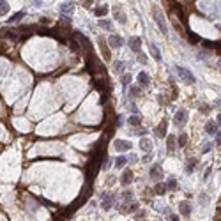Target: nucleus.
Wrapping results in <instances>:
<instances>
[{"label":"nucleus","mask_w":221,"mask_h":221,"mask_svg":"<svg viewBox=\"0 0 221 221\" xmlns=\"http://www.w3.org/2000/svg\"><path fill=\"white\" fill-rule=\"evenodd\" d=\"M152 14H154V21H156L157 27H159L161 34H168V27H166V21H165V16H163V13H161V9L154 5V7H152Z\"/></svg>","instance_id":"nucleus-1"},{"label":"nucleus","mask_w":221,"mask_h":221,"mask_svg":"<svg viewBox=\"0 0 221 221\" xmlns=\"http://www.w3.org/2000/svg\"><path fill=\"white\" fill-rule=\"evenodd\" d=\"M175 69H177V73H179V76H181V80H184L186 83H191V85H193V83L196 81V78L193 76V73L189 71V69H186V67H182V66H177Z\"/></svg>","instance_id":"nucleus-2"},{"label":"nucleus","mask_w":221,"mask_h":221,"mask_svg":"<svg viewBox=\"0 0 221 221\" xmlns=\"http://www.w3.org/2000/svg\"><path fill=\"white\" fill-rule=\"evenodd\" d=\"M173 122H175V126H179V128L186 126V122H187V110H179L175 113V117H173Z\"/></svg>","instance_id":"nucleus-3"},{"label":"nucleus","mask_w":221,"mask_h":221,"mask_svg":"<svg viewBox=\"0 0 221 221\" xmlns=\"http://www.w3.org/2000/svg\"><path fill=\"white\" fill-rule=\"evenodd\" d=\"M73 11H75V4H73V2H66V4L60 5V14H62V18H66V19L71 18Z\"/></svg>","instance_id":"nucleus-4"},{"label":"nucleus","mask_w":221,"mask_h":221,"mask_svg":"<svg viewBox=\"0 0 221 221\" xmlns=\"http://www.w3.org/2000/svg\"><path fill=\"white\" fill-rule=\"evenodd\" d=\"M97 43H99V50H101V53H103V57H104V60H112V55H110V50H108V46H106V39H104L103 36L97 39Z\"/></svg>","instance_id":"nucleus-5"},{"label":"nucleus","mask_w":221,"mask_h":221,"mask_svg":"<svg viewBox=\"0 0 221 221\" xmlns=\"http://www.w3.org/2000/svg\"><path fill=\"white\" fill-rule=\"evenodd\" d=\"M128 46L134 51V53H140V50H142V39L140 37H136V36H133V37H129V41H128Z\"/></svg>","instance_id":"nucleus-6"},{"label":"nucleus","mask_w":221,"mask_h":221,"mask_svg":"<svg viewBox=\"0 0 221 221\" xmlns=\"http://www.w3.org/2000/svg\"><path fill=\"white\" fill-rule=\"evenodd\" d=\"M150 179H152V181H161V179H163V168H161V165H152V168H150Z\"/></svg>","instance_id":"nucleus-7"},{"label":"nucleus","mask_w":221,"mask_h":221,"mask_svg":"<svg viewBox=\"0 0 221 221\" xmlns=\"http://www.w3.org/2000/svg\"><path fill=\"white\" fill-rule=\"evenodd\" d=\"M101 200H103V204H101V205H103V209H104V210H110V209H112V205H113V200H115V198H113V195L103 193V195H101Z\"/></svg>","instance_id":"nucleus-8"},{"label":"nucleus","mask_w":221,"mask_h":221,"mask_svg":"<svg viewBox=\"0 0 221 221\" xmlns=\"http://www.w3.org/2000/svg\"><path fill=\"white\" fill-rule=\"evenodd\" d=\"M115 149L120 150V152H126V150L131 149V142H128V140H115Z\"/></svg>","instance_id":"nucleus-9"},{"label":"nucleus","mask_w":221,"mask_h":221,"mask_svg":"<svg viewBox=\"0 0 221 221\" xmlns=\"http://www.w3.org/2000/svg\"><path fill=\"white\" fill-rule=\"evenodd\" d=\"M76 37H78V41L81 43V46L85 48V50L89 51V53H92V46H90V41H89V39H87L85 36H83V34H80L78 30H76Z\"/></svg>","instance_id":"nucleus-10"},{"label":"nucleus","mask_w":221,"mask_h":221,"mask_svg":"<svg viewBox=\"0 0 221 221\" xmlns=\"http://www.w3.org/2000/svg\"><path fill=\"white\" fill-rule=\"evenodd\" d=\"M112 11H113V16L117 18V21H119V23H122V25H124L126 21H128V19H126V14L122 13V9H120L119 5H115V7L112 9Z\"/></svg>","instance_id":"nucleus-11"},{"label":"nucleus","mask_w":221,"mask_h":221,"mask_svg":"<svg viewBox=\"0 0 221 221\" xmlns=\"http://www.w3.org/2000/svg\"><path fill=\"white\" fill-rule=\"evenodd\" d=\"M133 179H134L133 172H131V170H126V172L122 173V177H120V182H122V186H128V184L133 182Z\"/></svg>","instance_id":"nucleus-12"},{"label":"nucleus","mask_w":221,"mask_h":221,"mask_svg":"<svg viewBox=\"0 0 221 221\" xmlns=\"http://www.w3.org/2000/svg\"><path fill=\"white\" fill-rule=\"evenodd\" d=\"M205 133L207 134H218V124L214 122V120H207V124H205Z\"/></svg>","instance_id":"nucleus-13"},{"label":"nucleus","mask_w":221,"mask_h":221,"mask_svg":"<svg viewBox=\"0 0 221 221\" xmlns=\"http://www.w3.org/2000/svg\"><path fill=\"white\" fill-rule=\"evenodd\" d=\"M196 165H198V159H195V157L187 159V163L184 165V170H186V173H193V172H195V168H196Z\"/></svg>","instance_id":"nucleus-14"},{"label":"nucleus","mask_w":221,"mask_h":221,"mask_svg":"<svg viewBox=\"0 0 221 221\" xmlns=\"http://www.w3.org/2000/svg\"><path fill=\"white\" fill-rule=\"evenodd\" d=\"M175 147H177V138H175L173 134H170V136L166 138V150H168V152H173Z\"/></svg>","instance_id":"nucleus-15"},{"label":"nucleus","mask_w":221,"mask_h":221,"mask_svg":"<svg viewBox=\"0 0 221 221\" xmlns=\"http://www.w3.org/2000/svg\"><path fill=\"white\" fill-rule=\"evenodd\" d=\"M154 133H156L157 138H165V136H166V120H163L159 126H157Z\"/></svg>","instance_id":"nucleus-16"},{"label":"nucleus","mask_w":221,"mask_h":221,"mask_svg":"<svg viewBox=\"0 0 221 221\" xmlns=\"http://www.w3.org/2000/svg\"><path fill=\"white\" fill-rule=\"evenodd\" d=\"M108 43H110V44H112L113 48H120V46L124 44V39H122L120 36H110Z\"/></svg>","instance_id":"nucleus-17"},{"label":"nucleus","mask_w":221,"mask_h":221,"mask_svg":"<svg viewBox=\"0 0 221 221\" xmlns=\"http://www.w3.org/2000/svg\"><path fill=\"white\" fill-rule=\"evenodd\" d=\"M140 149H142L143 152L149 154V152L152 150V142H150L149 138H142V140H140Z\"/></svg>","instance_id":"nucleus-18"},{"label":"nucleus","mask_w":221,"mask_h":221,"mask_svg":"<svg viewBox=\"0 0 221 221\" xmlns=\"http://www.w3.org/2000/svg\"><path fill=\"white\" fill-rule=\"evenodd\" d=\"M179 210H181V214H182L184 218L191 216V205H189V202H182L181 205H179Z\"/></svg>","instance_id":"nucleus-19"},{"label":"nucleus","mask_w":221,"mask_h":221,"mask_svg":"<svg viewBox=\"0 0 221 221\" xmlns=\"http://www.w3.org/2000/svg\"><path fill=\"white\" fill-rule=\"evenodd\" d=\"M138 83H140L142 87H149V85H150V78H149V75L142 71L140 75H138Z\"/></svg>","instance_id":"nucleus-20"},{"label":"nucleus","mask_w":221,"mask_h":221,"mask_svg":"<svg viewBox=\"0 0 221 221\" xmlns=\"http://www.w3.org/2000/svg\"><path fill=\"white\" fill-rule=\"evenodd\" d=\"M149 48H150V55H152V57H154L157 62H161V58H163V57H161V51H159V48H157L154 43H150V44H149Z\"/></svg>","instance_id":"nucleus-21"},{"label":"nucleus","mask_w":221,"mask_h":221,"mask_svg":"<svg viewBox=\"0 0 221 221\" xmlns=\"http://www.w3.org/2000/svg\"><path fill=\"white\" fill-rule=\"evenodd\" d=\"M128 124L133 126V128H140L142 126V117L140 115H131V117L128 119Z\"/></svg>","instance_id":"nucleus-22"},{"label":"nucleus","mask_w":221,"mask_h":221,"mask_svg":"<svg viewBox=\"0 0 221 221\" xmlns=\"http://www.w3.org/2000/svg\"><path fill=\"white\" fill-rule=\"evenodd\" d=\"M23 16H25V13H23V11H18L16 14H13V18H9V19H7V23H9V25H13V23H19Z\"/></svg>","instance_id":"nucleus-23"},{"label":"nucleus","mask_w":221,"mask_h":221,"mask_svg":"<svg viewBox=\"0 0 221 221\" xmlns=\"http://www.w3.org/2000/svg\"><path fill=\"white\" fill-rule=\"evenodd\" d=\"M113 71L117 73V75H122V71H124V62H122V60H113Z\"/></svg>","instance_id":"nucleus-24"},{"label":"nucleus","mask_w":221,"mask_h":221,"mask_svg":"<svg viewBox=\"0 0 221 221\" xmlns=\"http://www.w3.org/2000/svg\"><path fill=\"white\" fill-rule=\"evenodd\" d=\"M126 163H128V157L126 156H119V157H115V166L117 168H124Z\"/></svg>","instance_id":"nucleus-25"},{"label":"nucleus","mask_w":221,"mask_h":221,"mask_svg":"<svg viewBox=\"0 0 221 221\" xmlns=\"http://www.w3.org/2000/svg\"><path fill=\"white\" fill-rule=\"evenodd\" d=\"M94 13H96V16H104V14L108 13V7L106 5H99V7L94 9Z\"/></svg>","instance_id":"nucleus-26"},{"label":"nucleus","mask_w":221,"mask_h":221,"mask_svg":"<svg viewBox=\"0 0 221 221\" xmlns=\"http://www.w3.org/2000/svg\"><path fill=\"white\" fill-rule=\"evenodd\" d=\"M97 25L101 28H104V30H112V21H110V19H99Z\"/></svg>","instance_id":"nucleus-27"},{"label":"nucleus","mask_w":221,"mask_h":221,"mask_svg":"<svg viewBox=\"0 0 221 221\" xmlns=\"http://www.w3.org/2000/svg\"><path fill=\"white\" fill-rule=\"evenodd\" d=\"M187 143V134H179L177 138V147H186Z\"/></svg>","instance_id":"nucleus-28"},{"label":"nucleus","mask_w":221,"mask_h":221,"mask_svg":"<svg viewBox=\"0 0 221 221\" xmlns=\"http://www.w3.org/2000/svg\"><path fill=\"white\" fill-rule=\"evenodd\" d=\"M154 191H156V195H165L166 193V186L165 184H156V187H154Z\"/></svg>","instance_id":"nucleus-29"},{"label":"nucleus","mask_w":221,"mask_h":221,"mask_svg":"<svg viewBox=\"0 0 221 221\" xmlns=\"http://www.w3.org/2000/svg\"><path fill=\"white\" fill-rule=\"evenodd\" d=\"M9 13V2H0V16Z\"/></svg>","instance_id":"nucleus-30"},{"label":"nucleus","mask_w":221,"mask_h":221,"mask_svg":"<svg viewBox=\"0 0 221 221\" xmlns=\"http://www.w3.org/2000/svg\"><path fill=\"white\" fill-rule=\"evenodd\" d=\"M166 189H177V181L175 179H170V181L166 182Z\"/></svg>","instance_id":"nucleus-31"},{"label":"nucleus","mask_w":221,"mask_h":221,"mask_svg":"<svg viewBox=\"0 0 221 221\" xmlns=\"http://www.w3.org/2000/svg\"><path fill=\"white\" fill-rule=\"evenodd\" d=\"M122 85L126 87V85H128V83H131V75H122Z\"/></svg>","instance_id":"nucleus-32"},{"label":"nucleus","mask_w":221,"mask_h":221,"mask_svg":"<svg viewBox=\"0 0 221 221\" xmlns=\"http://www.w3.org/2000/svg\"><path fill=\"white\" fill-rule=\"evenodd\" d=\"M136 55H138V62H140V64H147V55L145 53L140 51V53H136Z\"/></svg>","instance_id":"nucleus-33"},{"label":"nucleus","mask_w":221,"mask_h":221,"mask_svg":"<svg viewBox=\"0 0 221 221\" xmlns=\"http://www.w3.org/2000/svg\"><path fill=\"white\" fill-rule=\"evenodd\" d=\"M140 94H142L140 87H131V96H140Z\"/></svg>","instance_id":"nucleus-34"},{"label":"nucleus","mask_w":221,"mask_h":221,"mask_svg":"<svg viewBox=\"0 0 221 221\" xmlns=\"http://www.w3.org/2000/svg\"><path fill=\"white\" fill-rule=\"evenodd\" d=\"M134 133L138 134V136H145V134H147V129H145V128H136Z\"/></svg>","instance_id":"nucleus-35"},{"label":"nucleus","mask_w":221,"mask_h":221,"mask_svg":"<svg viewBox=\"0 0 221 221\" xmlns=\"http://www.w3.org/2000/svg\"><path fill=\"white\" fill-rule=\"evenodd\" d=\"M69 48L73 51H78V43H76V41H69Z\"/></svg>","instance_id":"nucleus-36"},{"label":"nucleus","mask_w":221,"mask_h":221,"mask_svg":"<svg viewBox=\"0 0 221 221\" xmlns=\"http://www.w3.org/2000/svg\"><path fill=\"white\" fill-rule=\"evenodd\" d=\"M136 219H138V221L145 219V210H138V212H136Z\"/></svg>","instance_id":"nucleus-37"},{"label":"nucleus","mask_w":221,"mask_h":221,"mask_svg":"<svg viewBox=\"0 0 221 221\" xmlns=\"http://www.w3.org/2000/svg\"><path fill=\"white\" fill-rule=\"evenodd\" d=\"M200 205H207V195H200Z\"/></svg>","instance_id":"nucleus-38"},{"label":"nucleus","mask_w":221,"mask_h":221,"mask_svg":"<svg viewBox=\"0 0 221 221\" xmlns=\"http://www.w3.org/2000/svg\"><path fill=\"white\" fill-rule=\"evenodd\" d=\"M187 36H189V39H191L193 43H198V41H200V37H196V36H195V34H191V32H187Z\"/></svg>","instance_id":"nucleus-39"},{"label":"nucleus","mask_w":221,"mask_h":221,"mask_svg":"<svg viewBox=\"0 0 221 221\" xmlns=\"http://www.w3.org/2000/svg\"><path fill=\"white\" fill-rule=\"evenodd\" d=\"M39 23H41V25H48V23H50V19H48V18H41V19H39Z\"/></svg>","instance_id":"nucleus-40"},{"label":"nucleus","mask_w":221,"mask_h":221,"mask_svg":"<svg viewBox=\"0 0 221 221\" xmlns=\"http://www.w3.org/2000/svg\"><path fill=\"white\" fill-rule=\"evenodd\" d=\"M210 172H212V170H210V168H207V170H205V175H204V179H205V181H207V179H209Z\"/></svg>","instance_id":"nucleus-41"},{"label":"nucleus","mask_w":221,"mask_h":221,"mask_svg":"<svg viewBox=\"0 0 221 221\" xmlns=\"http://www.w3.org/2000/svg\"><path fill=\"white\" fill-rule=\"evenodd\" d=\"M210 150V143H205V147H204V152H209Z\"/></svg>","instance_id":"nucleus-42"},{"label":"nucleus","mask_w":221,"mask_h":221,"mask_svg":"<svg viewBox=\"0 0 221 221\" xmlns=\"http://www.w3.org/2000/svg\"><path fill=\"white\" fill-rule=\"evenodd\" d=\"M92 5V2H90V0H89V2H83V7H90Z\"/></svg>","instance_id":"nucleus-43"},{"label":"nucleus","mask_w":221,"mask_h":221,"mask_svg":"<svg viewBox=\"0 0 221 221\" xmlns=\"http://www.w3.org/2000/svg\"><path fill=\"white\" fill-rule=\"evenodd\" d=\"M216 124H218V126H221V113L218 115V122H216Z\"/></svg>","instance_id":"nucleus-44"},{"label":"nucleus","mask_w":221,"mask_h":221,"mask_svg":"<svg viewBox=\"0 0 221 221\" xmlns=\"http://www.w3.org/2000/svg\"><path fill=\"white\" fill-rule=\"evenodd\" d=\"M170 221H179V218L177 216H170Z\"/></svg>","instance_id":"nucleus-45"},{"label":"nucleus","mask_w":221,"mask_h":221,"mask_svg":"<svg viewBox=\"0 0 221 221\" xmlns=\"http://www.w3.org/2000/svg\"><path fill=\"white\" fill-rule=\"evenodd\" d=\"M216 140H218V142H221V133H218V134H216Z\"/></svg>","instance_id":"nucleus-46"},{"label":"nucleus","mask_w":221,"mask_h":221,"mask_svg":"<svg viewBox=\"0 0 221 221\" xmlns=\"http://www.w3.org/2000/svg\"><path fill=\"white\" fill-rule=\"evenodd\" d=\"M218 221H221V219H218Z\"/></svg>","instance_id":"nucleus-47"}]
</instances>
